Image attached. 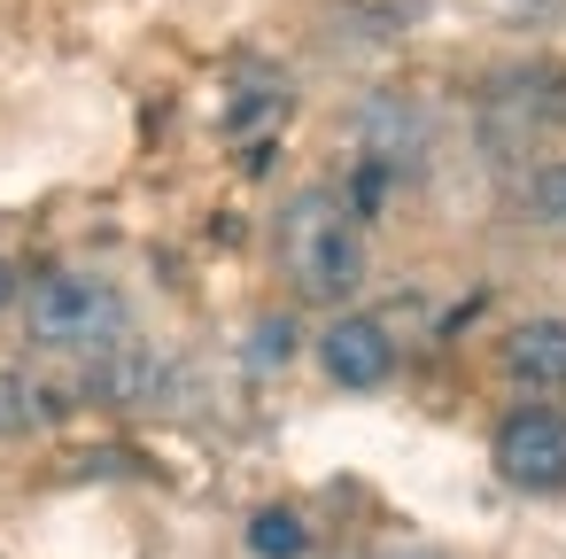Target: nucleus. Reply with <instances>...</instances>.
I'll return each mask as SVG.
<instances>
[{
	"mask_svg": "<svg viewBox=\"0 0 566 559\" xmlns=\"http://www.w3.org/2000/svg\"><path fill=\"white\" fill-rule=\"evenodd\" d=\"M303 544H311V536H303V520H295L287 505H272V513L249 520V551H256V559H303Z\"/></svg>",
	"mask_w": 566,
	"mask_h": 559,
	"instance_id": "nucleus-7",
	"label": "nucleus"
},
{
	"mask_svg": "<svg viewBox=\"0 0 566 559\" xmlns=\"http://www.w3.org/2000/svg\"><path fill=\"white\" fill-rule=\"evenodd\" d=\"M9 296H17V272H9V265H0V311H9Z\"/></svg>",
	"mask_w": 566,
	"mask_h": 559,
	"instance_id": "nucleus-10",
	"label": "nucleus"
},
{
	"mask_svg": "<svg viewBox=\"0 0 566 559\" xmlns=\"http://www.w3.org/2000/svg\"><path fill=\"white\" fill-rule=\"evenodd\" d=\"M318 365H326L342 389H380V381L396 373V334H388L380 319L349 311V319H334V327L318 334Z\"/></svg>",
	"mask_w": 566,
	"mask_h": 559,
	"instance_id": "nucleus-4",
	"label": "nucleus"
},
{
	"mask_svg": "<svg viewBox=\"0 0 566 559\" xmlns=\"http://www.w3.org/2000/svg\"><path fill=\"white\" fill-rule=\"evenodd\" d=\"M411 148H419V125H411V110L380 94V102L365 110V156H373V164H388V172H403V164H411Z\"/></svg>",
	"mask_w": 566,
	"mask_h": 559,
	"instance_id": "nucleus-6",
	"label": "nucleus"
},
{
	"mask_svg": "<svg viewBox=\"0 0 566 559\" xmlns=\"http://www.w3.org/2000/svg\"><path fill=\"white\" fill-rule=\"evenodd\" d=\"M504 365H512V381H527V389H566V319H527V327H512Z\"/></svg>",
	"mask_w": 566,
	"mask_h": 559,
	"instance_id": "nucleus-5",
	"label": "nucleus"
},
{
	"mask_svg": "<svg viewBox=\"0 0 566 559\" xmlns=\"http://www.w3.org/2000/svg\"><path fill=\"white\" fill-rule=\"evenodd\" d=\"M380 559H434V551H419V544H396V551H380Z\"/></svg>",
	"mask_w": 566,
	"mask_h": 559,
	"instance_id": "nucleus-9",
	"label": "nucleus"
},
{
	"mask_svg": "<svg viewBox=\"0 0 566 559\" xmlns=\"http://www.w3.org/2000/svg\"><path fill=\"white\" fill-rule=\"evenodd\" d=\"M287 358H295V327H287V319H264V327L249 334V365L272 373V365H287Z\"/></svg>",
	"mask_w": 566,
	"mask_h": 559,
	"instance_id": "nucleus-8",
	"label": "nucleus"
},
{
	"mask_svg": "<svg viewBox=\"0 0 566 559\" xmlns=\"http://www.w3.org/2000/svg\"><path fill=\"white\" fill-rule=\"evenodd\" d=\"M24 327L55 358H102V350L125 342V296L94 272H48L24 296Z\"/></svg>",
	"mask_w": 566,
	"mask_h": 559,
	"instance_id": "nucleus-2",
	"label": "nucleus"
},
{
	"mask_svg": "<svg viewBox=\"0 0 566 559\" xmlns=\"http://www.w3.org/2000/svg\"><path fill=\"white\" fill-rule=\"evenodd\" d=\"M496 474L527 497L566 489V420L558 412H512L496 427Z\"/></svg>",
	"mask_w": 566,
	"mask_h": 559,
	"instance_id": "nucleus-3",
	"label": "nucleus"
},
{
	"mask_svg": "<svg viewBox=\"0 0 566 559\" xmlns=\"http://www.w3.org/2000/svg\"><path fill=\"white\" fill-rule=\"evenodd\" d=\"M280 272L303 303H349L365 288V234L334 187H303L280 210Z\"/></svg>",
	"mask_w": 566,
	"mask_h": 559,
	"instance_id": "nucleus-1",
	"label": "nucleus"
}]
</instances>
